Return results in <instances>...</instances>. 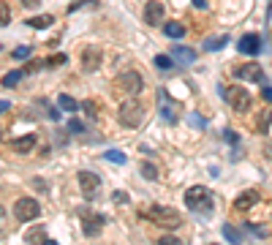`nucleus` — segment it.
<instances>
[{
    "mask_svg": "<svg viewBox=\"0 0 272 245\" xmlns=\"http://www.w3.org/2000/svg\"><path fill=\"white\" fill-rule=\"evenodd\" d=\"M38 3H41V0H25V6H27V8H33V6H38Z\"/></svg>",
    "mask_w": 272,
    "mask_h": 245,
    "instance_id": "obj_38",
    "label": "nucleus"
},
{
    "mask_svg": "<svg viewBox=\"0 0 272 245\" xmlns=\"http://www.w3.org/2000/svg\"><path fill=\"white\" fill-rule=\"evenodd\" d=\"M158 106H161V117L166 122H177V104L169 98L166 90H158Z\"/></svg>",
    "mask_w": 272,
    "mask_h": 245,
    "instance_id": "obj_9",
    "label": "nucleus"
},
{
    "mask_svg": "<svg viewBox=\"0 0 272 245\" xmlns=\"http://www.w3.org/2000/svg\"><path fill=\"white\" fill-rule=\"evenodd\" d=\"M158 245H183V243H180L177 237H169V234H166V237H161V240H158Z\"/></svg>",
    "mask_w": 272,
    "mask_h": 245,
    "instance_id": "obj_31",
    "label": "nucleus"
},
{
    "mask_svg": "<svg viewBox=\"0 0 272 245\" xmlns=\"http://www.w3.org/2000/svg\"><path fill=\"white\" fill-rule=\"evenodd\" d=\"M25 240H27L30 245H44V243H47V237H44V229H41V226H38L35 231H27Z\"/></svg>",
    "mask_w": 272,
    "mask_h": 245,
    "instance_id": "obj_24",
    "label": "nucleus"
},
{
    "mask_svg": "<svg viewBox=\"0 0 272 245\" xmlns=\"http://www.w3.org/2000/svg\"><path fill=\"white\" fill-rule=\"evenodd\" d=\"M87 6L98 8V0H74V3H71V6H68V14L79 11V8H87Z\"/></svg>",
    "mask_w": 272,
    "mask_h": 245,
    "instance_id": "obj_25",
    "label": "nucleus"
},
{
    "mask_svg": "<svg viewBox=\"0 0 272 245\" xmlns=\"http://www.w3.org/2000/svg\"><path fill=\"white\" fill-rule=\"evenodd\" d=\"M193 6H196V8H207V0H193Z\"/></svg>",
    "mask_w": 272,
    "mask_h": 245,
    "instance_id": "obj_37",
    "label": "nucleus"
},
{
    "mask_svg": "<svg viewBox=\"0 0 272 245\" xmlns=\"http://www.w3.org/2000/svg\"><path fill=\"white\" fill-rule=\"evenodd\" d=\"M52 22H54V17H49V14H41V17H30V19H27V27L41 30V27H49Z\"/></svg>",
    "mask_w": 272,
    "mask_h": 245,
    "instance_id": "obj_19",
    "label": "nucleus"
},
{
    "mask_svg": "<svg viewBox=\"0 0 272 245\" xmlns=\"http://www.w3.org/2000/svg\"><path fill=\"white\" fill-rule=\"evenodd\" d=\"M68 128L74 131V134H82V131H85V128H82V122H76V120H71V125H68Z\"/></svg>",
    "mask_w": 272,
    "mask_h": 245,
    "instance_id": "obj_34",
    "label": "nucleus"
},
{
    "mask_svg": "<svg viewBox=\"0 0 272 245\" xmlns=\"http://www.w3.org/2000/svg\"><path fill=\"white\" fill-rule=\"evenodd\" d=\"M76 183H79V191L85 199H95L98 196V191H101V177L95 175V172H79L76 175Z\"/></svg>",
    "mask_w": 272,
    "mask_h": 245,
    "instance_id": "obj_5",
    "label": "nucleus"
},
{
    "mask_svg": "<svg viewBox=\"0 0 272 245\" xmlns=\"http://www.w3.org/2000/svg\"><path fill=\"white\" fill-rule=\"evenodd\" d=\"M229 44V35H215V38H204V49L207 52H218Z\"/></svg>",
    "mask_w": 272,
    "mask_h": 245,
    "instance_id": "obj_18",
    "label": "nucleus"
},
{
    "mask_svg": "<svg viewBox=\"0 0 272 245\" xmlns=\"http://www.w3.org/2000/svg\"><path fill=\"white\" fill-rule=\"evenodd\" d=\"M103 161H109V163H125V153H122V150H106V153H103Z\"/></svg>",
    "mask_w": 272,
    "mask_h": 245,
    "instance_id": "obj_22",
    "label": "nucleus"
},
{
    "mask_svg": "<svg viewBox=\"0 0 272 245\" xmlns=\"http://www.w3.org/2000/svg\"><path fill=\"white\" fill-rule=\"evenodd\" d=\"M101 49H95V47H87V49H82V71H95V68L101 66Z\"/></svg>",
    "mask_w": 272,
    "mask_h": 245,
    "instance_id": "obj_11",
    "label": "nucleus"
},
{
    "mask_svg": "<svg viewBox=\"0 0 272 245\" xmlns=\"http://www.w3.org/2000/svg\"><path fill=\"white\" fill-rule=\"evenodd\" d=\"M221 231H223V237L229 240L231 245H239V243H242V231H237V229H234V226H229V224H226Z\"/></svg>",
    "mask_w": 272,
    "mask_h": 245,
    "instance_id": "obj_20",
    "label": "nucleus"
},
{
    "mask_svg": "<svg viewBox=\"0 0 272 245\" xmlns=\"http://www.w3.org/2000/svg\"><path fill=\"white\" fill-rule=\"evenodd\" d=\"M112 202H115V204H125V202H128V193H125V191H115V193H112Z\"/></svg>",
    "mask_w": 272,
    "mask_h": 245,
    "instance_id": "obj_29",
    "label": "nucleus"
},
{
    "mask_svg": "<svg viewBox=\"0 0 272 245\" xmlns=\"http://www.w3.org/2000/svg\"><path fill=\"white\" fill-rule=\"evenodd\" d=\"M44 245H57V243H54V240H47V243H44Z\"/></svg>",
    "mask_w": 272,
    "mask_h": 245,
    "instance_id": "obj_39",
    "label": "nucleus"
},
{
    "mask_svg": "<svg viewBox=\"0 0 272 245\" xmlns=\"http://www.w3.org/2000/svg\"><path fill=\"white\" fill-rule=\"evenodd\" d=\"M223 98L229 101V106L237 109V112H248V109H251V93H248L245 88H237V85H234V88L226 90Z\"/></svg>",
    "mask_w": 272,
    "mask_h": 245,
    "instance_id": "obj_7",
    "label": "nucleus"
},
{
    "mask_svg": "<svg viewBox=\"0 0 272 245\" xmlns=\"http://www.w3.org/2000/svg\"><path fill=\"white\" fill-rule=\"evenodd\" d=\"M117 122L125 125V128H139L144 122V104L136 95H128L120 104V109H117Z\"/></svg>",
    "mask_w": 272,
    "mask_h": 245,
    "instance_id": "obj_1",
    "label": "nucleus"
},
{
    "mask_svg": "<svg viewBox=\"0 0 272 245\" xmlns=\"http://www.w3.org/2000/svg\"><path fill=\"white\" fill-rule=\"evenodd\" d=\"M210 245H218V243H210Z\"/></svg>",
    "mask_w": 272,
    "mask_h": 245,
    "instance_id": "obj_40",
    "label": "nucleus"
},
{
    "mask_svg": "<svg viewBox=\"0 0 272 245\" xmlns=\"http://www.w3.org/2000/svg\"><path fill=\"white\" fill-rule=\"evenodd\" d=\"M57 104H60L63 112H76V109H79V104H76L71 95H60V98H57Z\"/></svg>",
    "mask_w": 272,
    "mask_h": 245,
    "instance_id": "obj_23",
    "label": "nucleus"
},
{
    "mask_svg": "<svg viewBox=\"0 0 272 245\" xmlns=\"http://www.w3.org/2000/svg\"><path fill=\"white\" fill-rule=\"evenodd\" d=\"M171 57H174L177 63H183V66H190V63L196 60V52L188 47H174L171 49Z\"/></svg>",
    "mask_w": 272,
    "mask_h": 245,
    "instance_id": "obj_16",
    "label": "nucleus"
},
{
    "mask_svg": "<svg viewBox=\"0 0 272 245\" xmlns=\"http://www.w3.org/2000/svg\"><path fill=\"white\" fill-rule=\"evenodd\" d=\"M142 215L150 218L153 224L163 226V229H180V226H183V215L177 210H171V207H163V204H153V207H147Z\"/></svg>",
    "mask_w": 272,
    "mask_h": 245,
    "instance_id": "obj_2",
    "label": "nucleus"
},
{
    "mask_svg": "<svg viewBox=\"0 0 272 245\" xmlns=\"http://www.w3.org/2000/svg\"><path fill=\"white\" fill-rule=\"evenodd\" d=\"M142 177H144V180H150V183H155V180H158V169L150 161H142Z\"/></svg>",
    "mask_w": 272,
    "mask_h": 245,
    "instance_id": "obj_21",
    "label": "nucleus"
},
{
    "mask_svg": "<svg viewBox=\"0 0 272 245\" xmlns=\"http://www.w3.org/2000/svg\"><path fill=\"white\" fill-rule=\"evenodd\" d=\"M261 95H264L267 104H272V88H267V85H264V93H261Z\"/></svg>",
    "mask_w": 272,
    "mask_h": 245,
    "instance_id": "obj_35",
    "label": "nucleus"
},
{
    "mask_svg": "<svg viewBox=\"0 0 272 245\" xmlns=\"http://www.w3.org/2000/svg\"><path fill=\"white\" fill-rule=\"evenodd\" d=\"M163 33L169 35V38H183L185 25H180V22H163Z\"/></svg>",
    "mask_w": 272,
    "mask_h": 245,
    "instance_id": "obj_17",
    "label": "nucleus"
},
{
    "mask_svg": "<svg viewBox=\"0 0 272 245\" xmlns=\"http://www.w3.org/2000/svg\"><path fill=\"white\" fill-rule=\"evenodd\" d=\"M117 88H120L122 95H139L144 88V79H142V74H136V71H125V74H120V79H117Z\"/></svg>",
    "mask_w": 272,
    "mask_h": 245,
    "instance_id": "obj_6",
    "label": "nucleus"
},
{
    "mask_svg": "<svg viewBox=\"0 0 272 245\" xmlns=\"http://www.w3.org/2000/svg\"><path fill=\"white\" fill-rule=\"evenodd\" d=\"M82 109L87 112L90 120H98V106H95V101H85V104H82Z\"/></svg>",
    "mask_w": 272,
    "mask_h": 245,
    "instance_id": "obj_28",
    "label": "nucleus"
},
{
    "mask_svg": "<svg viewBox=\"0 0 272 245\" xmlns=\"http://www.w3.org/2000/svg\"><path fill=\"white\" fill-rule=\"evenodd\" d=\"M237 49L242 54H258L261 52V38H258L256 33H248V35H242V38L237 41Z\"/></svg>",
    "mask_w": 272,
    "mask_h": 245,
    "instance_id": "obj_14",
    "label": "nucleus"
},
{
    "mask_svg": "<svg viewBox=\"0 0 272 245\" xmlns=\"http://www.w3.org/2000/svg\"><path fill=\"white\" fill-rule=\"evenodd\" d=\"M155 66L161 68V71H169V68L174 66V57H166V54H158V57H155Z\"/></svg>",
    "mask_w": 272,
    "mask_h": 245,
    "instance_id": "obj_26",
    "label": "nucleus"
},
{
    "mask_svg": "<svg viewBox=\"0 0 272 245\" xmlns=\"http://www.w3.org/2000/svg\"><path fill=\"white\" fill-rule=\"evenodd\" d=\"M0 14H3V27H8V22H11V14H8V6H6V3L0 6Z\"/></svg>",
    "mask_w": 272,
    "mask_h": 245,
    "instance_id": "obj_32",
    "label": "nucleus"
},
{
    "mask_svg": "<svg viewBox=\"0 0 272 245\" xmlns=\"http://www.w3.org/2000/svg\"><path fill=\"white\" fill-rule=\"evenodd\" d=\"M190 122L193 125H204V120H199V115H190Z\"/></svg>",
    "mask_w": 272,
    "mask_h": 245,
    "instance_id": "obj_36",
    "label": "nucleus"
},
{
    "mask_svg": "<svg viewBox=\"0 0 272 245\" xmlns=\"http://www.w3.org/2000/svg\"><path fill=\"white\" fill-rule=\"evenodd\" d=\"M38 215H41V204L35 202V199H30V196L17 199V204H14V218H17V221L27 224V221H35Z\"/></svg>",
    "mask_w": 272,
    "mask_h": 245,
    "instance_id": "obj_4",
    "label": "nucleus"
},
{
    "mask_svg": "<svg viewBox=\"0 0 272 245\" xmlns=\"http://www.w3.org/2000/svg\"><path fill=\"white\" fill-rule=\"evenodd\" d=\"M223 139H226L229 144H237V134H234V131H226V134H223Z\"/></svg>",
    "mask_w": 272,
    "mask_h": 245,
    "instance_id": "obj_33",
    "label": "nucleus"
},
{
    "mask_svg": "<svg viewBox=\"0 0 272 245\" xmlns=\"http://www.w3.org/2000/svg\"><path fill=\"white\" fill-rule=\"evenodd\" d=\"M19 76H22V71H8V74L3 76V88H14V85L19 82Z\"/></svg>",
    "mask_w": 272,
    "mask_h": 245,
    "instance_id": "obj_27",
    "label": "nucleus"
},
{
    "mask_svg": "<svg viewBox=\"0 0 272 245\" xmlns=\"http://www.w3.org/2000/svg\"><path fill=\"white\" fill-rule=\"evenodd\" d=\"M103 226V215L98 212H90V210H82V231L87 234V237H95Z\"/></svg>",
    "mask_w": 272,
    "mask_h": 245,
    "instance_id": "obj_8",
    "label": "nucleus"
},
{
    "mask_svg": "<svg viewBox=\"0 0 272 245\" xmlns=\"http://www.w3.org/2000/svg\"><path fill=\"white\" fill-rule=\"evenodd\" d=\"M163 3H158V0H150L147 6H144V22L147 25H153V27H158V25H163Z\"/></svg>",
    "mask_w": 272,
    "mask_h": 245,
    "instance_id": "obj_10",
    "label": "nucleus"
},
{
    "mask_svg": "<svg viewBox=\"0 0 272 245\" xmlns=\"http://www.w3.org/2000/svg\"><path fill=\"white\" fill-rule=\"evenodd\" d=\"M258 191H253V188H248V191H242L237 199H234V210H239V212H245V210H251V207H256L258 204Z\"/></svg>",
    "mask_w": 272,
    "mask_h": 245,
    "instance_id": "obj_13",
    "label": "nucleus"
},
{
    "mask_svg": "<svg viewBox=\"0 0 272 245\" xmlns=\"http://www.w3.org/2000/svg\"><path fill=\"white\" fill-rule=\"evenodd\" d=\"M237 76L239 79H248V82H258V85H264V68L256 66V63H248V66L237 68Z\"/></svg>",
    "mask_w": 272,
    "mask_h": 245,
    "instance_id": "obj_12",
    "label": "nucleus"
},
{
    "mask_svg": "<svg viewBox=\"0 0 272 245\" xmlns=\"http://www.w3.org/2000/svg\"><path fill=\"white\" fill-rule=\"evenodd\" d=\"M185 207L193 212H212V196L204 185H193V188L185 191Z\"/></svg>",
    "mask_w": 272,
    "mask_h": 245,
    "instance_id": "obj_3",
    "label": "nucleus"
},
{
    "mask_svg": "<svg viewBox=\"0 0 272 245\" xmlns=\"http://www.w3.org/2000/svg\"><path fill=\"white\" fill-rule=\"evenodd\" d=\"M11 54H14V57H17V60H25L27 54H30V47H17Z\"/></svg>",
    "mask_w": 272,
    "mask_h": 245,
    "instance_id": "obj_30",
    "label": "nucleus"
},
{
    "mask_svg": "<svg viewBox=\"0 0 272 245\" xmlns=\"http://www.w3.org/2000/svg\"><path fill=\"white\" fill-rule=\"evenodd\" d=\"M35 144H38V136H33V134H25V136H19V139H11L14 153H30Z\"/></svg>",
    "mask_w": 272,
    "mask_h": 245,
    "instance_id": "obj_15",
    "label": "nucleus"
}]
</instances>
